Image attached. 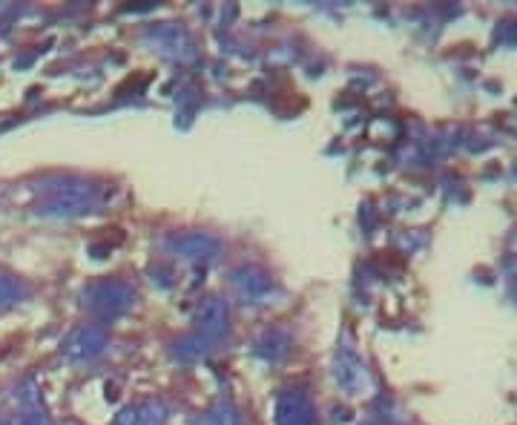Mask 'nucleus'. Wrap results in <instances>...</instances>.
I'll return each instance as SVG.
<instances>
[{
  "label": "nucleus",
  "instance_id": "obj_14",
  "mask_svg": "<svg viewBox=\"0 0 517 425\" xmlns=\"http://www.w3.org/2000/svg\"><path fill=\"white\" fill-rule=\"evenodd\" d=\"M18 425H49L46 417L41 414V411H26V414L18 420Z\"/></svg>",
  "mask_w": 517,
  "mask_h": 425
},
{
  "label": "nucleus",
  "instance_id": "obj_9",
  "mask_svg": "<svg viewBox=\"0 0 517 425\" xmlns=\"http://www.w3.org/2000/svg\"><path fill=\"white\" fill-rule=\"evenodd\" d=\"M18 296H21L18 279H12L9 274H4V270H0V307H6V305H12V302H18Z\"/></svg>",
  "mask_w": 517,
  "mask_h": 425
},
{
  "label": "nucleus",
  "instance_id": "obj_15",
  "mask_svg": "<svg viewBox=\"0 0 517 425\" xmlns=\"http://www.w3.org/2000/svg\"><path fill=\"white\" fill-rule=\"evenodd\" d=\"M193 425H216V422H213V417H201V420H196Z\"/></svg>",
  "mask_w": 517,
  "mask_h": 425
},
{
  "label": "nucleus",
  "instance_id": "obj_11",
  "mask_svg": "<svg viewBox=\"0 0 517 425\" xmlns=\"http://www.w3.org/2000/svg\"><path fill=\"white\" fill-rule=\"evenodd\" d=\"M210 417H213L216 425H242V417H239V411L233 403H218Z\"/></svg>",
  "mask_w": 517,
  "mask_h": 425
},
{
  "label": "nucleus",
  "instance_id": "obj_2",
  "mask_svg": "<svg viewBox=\"0 0 517 425\" xmlns=\"http://www.w3.org/2000/svg\"><path fill=\"white\" fill-rule=\"evenodd\" d=\"M107 351V331L101 325H78L61 342V354L70 363H89Z\"/></svg>",
  "mask_w": 517,
  "mask_h": 425
},
{
  "label": "nucleus",
  "instance_id": "obj_13",
  "mask_svg": "<svg viewBox=\"0 0 517 425\" xmlns=\"http://www.w3.org/2000/svg\"><path fill=\"white\" fill-rule=\"evenodd\" d=\"M112 425H138V408H124Z\"/></svg>",
  "mask_w": 517,
  "mask_h": 425
},
{
  "label": "nucleus",
  "instance_id": "obj_3",
  "mask_svg": "<svg viewBox=\"0 0 517 425\" xmlns=\"http://www.w3.org/2000/svg\"><path fill=\"white\" fill-rule=\"evenodd\" d=\"M93 204V187L78 182V178H61V182L49 184L46 190V210L52 213H84Z\"/></svg>",
  "mask_w": 517,
  "mask_h": 425
},
{
  "label": "nucleus",
  "instance_id": "obj_4",
  "mask_svg": "<svg viewBox=\"0 0 517 425\" xmlns=\"http://www.w3.org/2000/svg\"><path fill=\"white\" fill-rule=\"evenodd\" d=\"M276 425H314V405L302 391H282L274 405Z\"/></svg>",
  "mask_w": 517,
  "mask_h": 425
},
{
  "label": "nucleus",
  "instance_id": "obj_8",
  "mask_svg": "<svg viewBox=\"0 0 517 425\" xmlns=\"http://www.w3.org/2000/svg\"><path fill=\"white\" fill-rule=\"evenodd\" d=\"M256 347H258V354L267 359H282L291 351V337L284 331H267L265 337L256 342Z\"/></svg>",
  "mask_w": 517,
  "mask_h": 425
},
{
  "label": "nucleus",
  "instance_id": "obj_7",
  "mask_svg": "<svg viewBox=\"0 0 517 425\" xmlns=\"http://www.w3.org/2000/svg\"><path fill=\"white\" fill-rule=\"evenodd\" d=\"M170 248L178 256H185V259L196 262V259H213V256H218L222 244L210 233H181L170 241Z\"/></svg>",
  "mask_w": 517,
  "mask_h": 425
},
{
  "label": "nucleus",
  "instance_id": "obj_6",
  "mask_svg": "<svg viewBox=\"0 0 517 425\" xmlns=\"http://www.w3.org/2000/svg\"><path fill=\"white\" fill-rule=\"evenodd\" d=\"M233 288H236L239 299L244 302H258L274 290V282L265 274V270H256V267H242L233 274Z\"/></svg>",
  "mask_w": 517,
  "mask_h": 425
},
{
  "label": "nucleus",
  "instance_id": "obj_10",
  "mask_svg": "<svg viewBox=\"0 0 517 425\" xmlns=\"http://www.w3.org/2000/svg\"><path fill=\"white\" fill-rule=\"evenodd\" d=\"M176 356L185 359V363H193V359H201L204 356V345L201 339H181L176 345Z\"/></svg>",
  "mask_w": 517,
  "mask_h": 425
},
{
  "label": "nucleus",
  "instance_id": "obj_1",
  "mask_svg": "<svg viewBox=\"0 0 517 425\" xmlns=\"http://www.w3.org/2000/svg\"><path fill=\"white\" fill-rule=\"evenodd\" d=\"M135 293L133 288L127 285L121 279H101L95 285H89L84 290V307L93 311L101 319H112V316H121L124 311L133 307Z\"/></svg>",
  "mask_w": 517,
  "mask_h": 425
},
{
  "label": "nucleus",
  "instance_id": "obj_5",
  "mask_svg": "<svg viewBox=\"0 0 517 425\" xmlns=\"http://www.w3.org/2000/svg\"><path fill=\"white\" fill-rule=\"evenodd\" d=\"M230 325V311H227V302H222L218 296H207V299L199 305L196 311V328L201 337L207 339H216L222 337Z\"/></svg>",
  "mask_w": 517,
  "mask_h": 425
},
{
  "label": "nucleus",
  "instance_id": "obj_12",
  "mask_svg": "<svg viewBox=\"0 0 517 425\" xmlns=\"http://www.w3.org/2000/svg\"><path fill=\"white\" fill-rule=\"evenodd\" d=\"M164 414H167L164 405L161 403H152V399H150V403H144V405L138 408V422L147 420V425H161L164 422Z\"/></svg>",
  "mask_w": 517,
  "mask_h": 425
}]
</instances>
